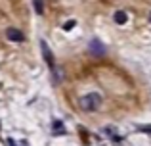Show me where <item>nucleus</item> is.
Masks as SVG:
<instances>
[{
	"label": "nucleus",
	"mask_w": 151,
	"mask_h": 146,
	"mask_svg": "<svg viewBox=\"0 0 151 146\" xmlns=\"http://www.w3.org/2000/svg\"><path fill=\"white\" fill-rule=\"evenodd\" d=\"M113 19H115V23H119V25H124V23L128 21V15H126V12L119 10V12H115Z\"/></svg>",
	"instance_id": "39448f33"
},
{
	"label": "nucleus",
	"mask_w": 151,
	"mask_h": 146,
	"mask_svg": "<svg viewBox=\"0 0 151 146\" xmlns=\"http://www.w3.org/2000/svg\"><path fill=\"white\" fill-rule=\"evenodd\" d=\"M40 52H42V58H44V62L48 64V68L52 69V71H54L55 79H58V81H61V75L58 73V69H55L54 54H52V50H50V46H48V42H46V41H40Z\"/></svg>",
	"instance_id": "f03ea898"
},
{
	"label": "nucleus",
	"mask_w": 151,
	"mask_h": 146,
	"mask_svg": "<svg viewBox=\"0 0 151 146\" xmlns=\"http://www.w3.org/2000/svg\"><path fill=\"white\" fill-rule=\"evenodd\" d=\"M149 23H151V14H149Z\"/></svg>",
	"instance_id": "f8f14e48"
},
{
	"label": "nucleus",
	"mask_w": 151,
	"mask_h": 146,
	"mask_svg": "<svg viewBox=\"0 0 151 146\" xmlns=\"http://www.w3.org/2000/svg\"><path fill=\"white\" fill-rule=\"evenodd\" d=\"M10 144H12V146H15V142H12V140H10Z\"/></svg>",
	"instance_id": "9b49d317"
},
{
	"label": "nucleus",
	"mask_w": 151,
	"mask_h": 146,
	"mask_svg": "<svg viewBox=\"0 0 151 146\" xmlns=\"http://www.w3.org/2000/svg\"><path fill=\"white\" fill-rule=\"evenodd\" d=\"M142 131H145V133H151V127H142Z\"/></svg>",
	"instance_id": "9d476101"
},
{
	"label": "nucleus",
	"mask_w": 151,
	"mask_h": 146,
	"mask_svg": "<svg viewBox=\"0 0 151 146\" xmlns=\"http://www.w3.org/2000/svg\"><path fill=\"white\" fill-rule=\"evenodd\" d=\"M6 37L10 38L12 42H23V38H25V35L21 33L19 29H14V27H10V29L6 31Z\"/></svg>",
	"instance_id": "7ed1b4c3"
},
{
	"label": "nucleus",
	"mask_w": 151,
	"mask_h": 146,
	"mask_svg": "<svg viewBox=\"0 0 151 146\" xmlns=\"http://www.w3.org/2000/svg\"><path fill=\"white\" fill-rule=\"evenodd\" d=\"M90 50H92L94 54H98V56H103V54H105V48H103V44L100 41H92L90 42Z\"/></svg>",
	"instance_id": "20e7f679"
},
{
	"label": "nucleus",
	"mask_w": 151,
	"mask_h": 146,
	"mask_svg": "<svg viewBox=\"0 0 151 146\" xmlns=\"http://www.w3.org/2000/svg\"><path fill=\"white\" fill-rule=\"evenodd\" d=\"M73 27H75V21H67L65 25H63V29H65V31H71Z\"/></svg>",
	"instance_id": "1a4fd4ad"
},
{
	"label": "nucleus",
	"mask_w": 151,
	"mask_h": 146,
	"mask_svg": "<svg viewBox=\"0 0 151 146\" xmlns=\"http://www.w3.org/2000/svg\"><path fill=\"white\" fill-rule=\"evenodd\" d=\"M33 6H35L37 14H44V2L42 0H33Z\"/></svg>",
	"instance_id": "0eeeda50"
},
{
	"label": "nucleus",
	"mask_w": 151,
	"mask_h": 146,
	"mask_svg": "<svg viewBox=\"0 0 151 146\" xmlns=\"http://www.w3.org/2000/svg\"><path fill=\"white\" fill-rule=\"evenodd\" d=\"M103 133H105V135L109 137V139H113L115 142H119V140H121V137H117V133H115L111 127H105V129H103Z\"/></svg>",
	"instance_id": "423d86ee"
},
{
	"label": "nucleus",
	"mask_w": 151,
	"mask_h": 146,
	"mask_svg": "<svg viewBox=\"0 0 151 146\" xmlns=\"http://www.w3.org/2000/svg\"><path fill=\"white\" fill-rule=\"evenodd\" d=\"M54 131L55 133H63V131H65V129H63V123H61V121H55V123H54Z\"/></svg>",
	"instance_id": "6e6552de"
},
{
	"label": "nucleus",
	"mask_w": 151,
	"mask_h": 146,
	"mask_svg": "<svg viewBox=\"0 0 151 146\" xmlns=\"http://www.w3.org/2000/svg\"><path fill=\"white\" fill-rule=\"evenodd\" d=\"M78 104H81L82 112H98L101 108V96L98 92H90L86 96H82Z\"/></svg>",
	"instance_id": "f257e3e1"
}]
</instances>
